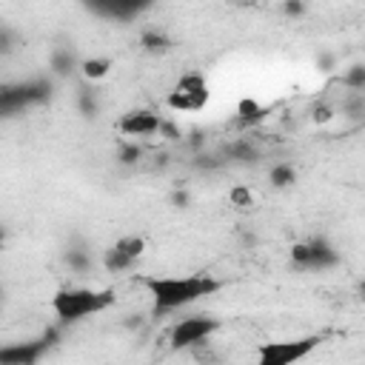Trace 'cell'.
Returning a JSON list of instances; mask_svg holds the SVG:
<instances>
[{
	"label": "cell",
	"instance_id": "cell-9",
	"mask_svg": "<svg viewBox=\"0 0 365 365\" xmlns=\"http://www.w3.org/2000/svg\"><path fill=\"white\" fill-rule=\"evenodd\" d=\"M160 123H163L160 114H154L148 108H137V111H128L117 123V128L125 137H154V134H160Z\"/></svg>",
	"mask_w": 365,
	"mask_h": 365
},
{
	"label": "cell",
	"instance_id": "cell-3",
	"mask_svg": "<svg viewBox=\"0 0 365 365\" xmlns=\"http://www.w3.org/2000/svg\"><path fill=\"white\" fill-rule=\"evenodd\" d=\"M325 339H328V334H308V336H297V339L259 342L254 365H297L305 356H311Z\"/></svg>",
	"mask_w": 365,
	"mask_h": 365
},
{
	"label": "cell",
	"instance_id": "cell-22",
	"mask_svg": "<svg viewBox=\"0 0 365 365\" xmlns=\"http://www.w3.org/2000/svg\"><path fill=\"white\" fill-rule=\"evenodd\" d=\"M140 157H143V148H140L137 143H125V145H120V157H117V160H120L123 165H131V163H137Z\"/></svg>",
	"mask_w": 365,
	"mask_h": 365
},
{
	"label": "cell",
	"instance_id": "cell-19",
	"mask_svg": "<svg viewBox=\"0 0 365 365\" xmlns=\"http://www.w3.org/2000/svg\"><path fill=\"white\" fill-rule=\"evenodd\" d=\"M237 114H240V123H242V125H248V123H254V120H259V117H262V108H259V103H257V100H242Z\"/></svg>",
	"mask_w": 365,
	"mask_h": 365
},
{
	"label": "cell",
	"instance_id": "cell-20",
	"mask_svg": "<svg viewBox=\"0 0 365 365\" xmlns=\"http://www.w3.org/2000/svg\"><path fill=\"white\" fill-rule=\"evenodd\" d=\"M225 154L234 157V160H254V157H257V151L251 148L248 140H237V143H231V145L225 148Z\"/></svg>",
	"mask_w": 365,
	"mask_h": 365
},
{
	"label": "cell",
	"instance_id": "cell-11",
	"mask_svg": "<svg viewBox=\"0 0 365 365\" xmlns=\"http://www.w3.org/2000/svg\"><path fill=\"white\" fill-rule=\"evenodd\" d=\"M140 46H143L148 54H165V51L171 48V40H168V34L160 31V29H143Z\"/></svg>",
	"mask_w": 365,
	"mask_h": 365
},
{
	"label": "cell",
	"instance_id": "cell-10",
	"mask_svg": "<svg viewBox=\"0 0 365 365\" xmlns=\"http://www.w3.org/2000/svg\"><path fill=\"white\" fill-rule=\"evenodd\" d=\"M88 9H91L94 14L108 17V20H120V23H125V20L137 17V14L145 9V3H128V0H103V3H91Z\"/></svg>",
	"mask_w": 365,
	"mask_h": 365
},
{
	"label": "cell",
	"instance_id": "cell-21",
	"mask_svg": "<svg viewBox=\"0 0 365 365\" xmlns=\"http://www.w3.org/2000/svg\"><path fill=\"white\" fill-rule=\"evenodd\" d=\"M342 83L348 86V88H354V91H359V88H365V66H351L348 68V74L342 77Z\"/></svg>",
	"mask_w": 365,
	"mask_h": 365
},
{
	"label": "cell",
	"instance_id": "cell-23",
	"mask_svg": "<svg viewBox=\"0 0 365 365\" xmlns=\"http://www.w3.org/2000/svg\"><path fill=\"white\" fill-rule=\"evenodd\" d=\"M14 46H17L14 31H11L9 26H0V54H11V51H14Z\"/></svg>",
	"mask_w": 365,
	"mask_h": 365
},
{
	"label": "cell",
	"instance_id": "cell-7",
	"mask_svg": "<svg viewBox=\"0 0 365 365\" xmlns=\"http://www.w3.org/2000/svg\"><path fill=\"white\" fill-rule=\"evenodd\" d=\"M291 262L297 268H302V271H317V268L322 271V268L336 265L339 262V254H336V248L328 240L317 237L311 242H297L291 248Z\"/></svg>",
	"mask_w": 365,
	"mask_h": 365
},
{
	"label": "cell",
	"instance_id": "cell-2",
	"mask_svg": "<svg viewBox=\"0 0 365 365\" xmlns=\"http://www.w3.org/2000/svg\"><path fill=\"white\" fill-rule=\"evenodd\" d=\"M114 288H60L51 297V311L60 322L71 325L86 317L103 314L114 305Z\"/></svg>",
	"mask_w": 365,
	"mask_h": 365
},
{
	"label": "cell",
	"instance_id": "cell-5",
	"mask_svg": "<svg viewBox=\"0 0 365 365\" xmlns=\"http://www.w3.org/2000/svg\"><path fill=\"white\" fill-rule=\"evenodd\" d=\"M220 319L217 317H208V314H200V317H185L180 322H174V328L168 331V345L171 351H182V348H197L202 342L211 339V334L220 331Z\"/></svg>",
	"mask_w": 365,
	"mask_h": 365
},
{
	"label": "cell",
	"instance_id": "cell-4",
	"mask_svg": "<svg viewBox=\"0 0 365 365\" xmlns=\"http://www.w3.org/2000/svg\"><path fill=\"white\" fill-rule=\"evenodd\" d=\"M51 97V83L43 77L34 80H23V83H3L0 86V120L31 108V106H43Z\"/></svg>",
	"mask_w": 365,
	"mask_h": 365
},
{
	"label": "cell",
	"instance_id": "cell-14",
	"mask_svg": "<svg viewBox=\"0 0 365 365\" xmlns=\"http://www.w3.org/2000/svg\"><path fill=\"white\" fill-rule=\"evenodd\" d=\"M103 265H106V271H108V274H120V271H128V268L134 265V259H131V257H125L120 248H108V251H106V257H103Z\"/></svg>",
	"mask_w": 365,
	"mask_h": 365
},
{
	"label": "cell",
	"instance_id": "cell-26",
	"mask_svg": "<svg viewBox=\"0 0 365 365\" xmlns=\"http://www.w3.org/2000/svg\"><path fill=\"white\" fill-rule=\"evenodd\" d=\"M331 117H334V111H331L328 106H317V108H314V120H317V123H328Z\"/></svg>",
	"mask_w": 365,
	"mask_h": 365
},
{
	"label": "cell",
	"instance_id": "cell-6",
	"mask_svg": "<svg viewBox=\"0 0 365 365\" xmlns=\"http://www.w3.org/2000/svg\"><path fill=\"white\" fill-rule=\"evenodd\" d=\"M57 339H60V334L54 328H48L34 339L0 345V365H37L57 345Z\"/></svg>",
	"mask_w": 365,
	"mask_h": 365
},
{
	"label": "cell",
	"instance_id": "cell-30",
	"mask_svg": "<svg viewBox=\"0 0 365 365\" xmlns=\"http://www.w3.org/2000/svg\"><path fill=\"white\" fill-rule=\"evenodd\" d=\"M3 237H6V234H3V228H0V245H3Z\"/></svg>",
	"mask_w": 365,
	"mask_h": 365
},
{
	"label": "cell",
	"instance_id": "cell-1",
	"mask_svg": "<svg viewBox=\"0 0 365 365\" xmlns=\"http://www.w3.org/2000/svg\"><path fill=\"white\" fill-rule=\"evenodd\" d=\"M143 288L154 299V314H171L177 308H185L202 297H211L222 288V279H214L208 274H188V277H140Z\"/></svg>",
	"mask_w": 365,
	"mask_h": 365
},
{
	"label": "cell",
	"instance_id": "cell-28",
	"mask_svg": "<svg viewBox=\"0 0 365 365\" xmlns=\"http://www.w3.org/2000/svg\"><path fill=\"white\" fill-rule=\"evenodd\" d=\"M188 145H191V148H200V145H202V134H200V131H191Z\"/></svg>",
	"mask_w": 365,
	"mask_h": 365
},
{
	"label": "cell",
	"instance_id": "cell-15",
	"mask_svg": "<svg viewBox=\"0 0 365 365\" xmlns=\"http://www.w3.org/2000/svg\"><path fill=\"white\" fill-rule=\"evenodd\" d=\"M114 248H120L125 257H131V259L137 262V257L145 251V240H143V237H137V234H131V237L117 240V242H114Z\"/></svg>",
	"mask_w": 365,
	"mask_h": 365
},
{
	"label": "cell",
	"instance_id": "cell-29",
	"mask_svg": "<svg viewBox=\"0 0 365 365\" xmlns=\"http://www.w3.org/2000/svg\"><path fill=\"white\" fill-rule=\"evenodd\" d=\"M174 202H177V205L182 208V205L188 202V194H185V191H174Z\"/></svg>",
	"mask_w": 365,
	"mask_h": 365
},
{
	"label": "cell",
	"instance_id": "cell-18",
	"mask_svg": "<svg viewBox=\"0 0 365 365\" xmlns=\"http://www.w3.org/2000/svg\"><path fill=\"white\" fill-rule=\"evenodd\" d=\"M294 180H297V174H294V168H291V165L279 163V165H274V168H271V182H274L277 188H285V185H291Z\"/></svg>",
	"mask_w": 365,
	"mask_h": 365
},
{
	"label": "cell",
	"instance_id": "cell-13",
	"mask_svg": "<svg viewBox=\"0 0 365 365\" xmlns=\"http://www.w3.org/2000/svg\"><path fill=\"white\" fill-rule=\"evenodd\" d=\"M74 68H77L74 51H71V48H54V54H51V71H54L57 77H66V74L74 71Z\"/></svg>",
	"mask_w": 365,
	"mask_h": 365
},
{
	"label": "cell",
	"instance_id": "cell-16",
	"mask_svg": "<svg viewBox=\"0 0 365 365\" xmlns=\"http://www.w3.org/2000/svg\"><path fill=\"white\" fill-rule=\"evenodd\" d=\"M66 265L71 271H77V274H86L91 268V257L83 248H71V251H66Z\"/></svg>",
	"mask_w": 365,
	"mask_h": 365
},
{
	"label": "cell",
	"instance_id": "cell-8",
	"mask_svg": "<svg viewBox=\"0 0 365 365\" xmlns=\"http://www.w3.org/2000/svg\"><path fill=\"white\" fill-rule=\"evenodd\" d=\"M205 100H208V86H205L202 74L191 71V74H185V77L177 83V88L168 94L165 103H168V108H174V111H197V108L205 106Z\"/></svg>",
	"mask_w": 365,
	"mask_h": 365
},
{
	"label": "cell",
	"instance_id": "cell-24",
	"mask_svg": "<svg viewBox=\"0 0 365 365\" xmlns=\"http://www.w3.org/2000/svg\"><path fill=\"white\" fill-rule=\"evenodd\" d=\"M231 202H234V205H242V208L251 205V191H248V188H234V191H231Z\"/></svg>",
	"mask_w": 365,
	"mask_h": 365
},
{
	"label": "cell",
	"instance_id": "cell-17",
	"mask_svg": "<svg viewBox=\"0 0 365 365\" xmlns=\"http://www.w3.org/2000/svg\"><path fill=\"white\" fill-rule=\"evenodd\" d=\"M77 103H80V111H83L86 117H94V114H97V97H94V88H88V86H80Z\"/></svg>",
	"mask_w": 365,
	"mask_h": 365
},
{
	"label": "cell",
	"instance_id": "cell-12",
	"mask_svg": "<svg viewBox=\"0 0 365 365\" xmlns=\"http://www.w3.org/2000/svg\"><path fill=\"white\" fill-rule=\"evenodd\" d=\"M80 71H83V77H86L88 83L103 80V77L111 71V60H108V57H91V60H83V63H80Z\"/></svg>",
	"mask_w": 365,
	"mask_h": 365
},
{
	"label": "cell",
	"instance_id": "cell-27",
	"mask_svg": "<svg viewBox=\"0 0 365 365\" xmlns=\"http://www.w3.org/2000/svg\"><path fill=\"white\" fill-rule=\"evenodd\" d=\"M285 11H288V14H302L305 6H302V3H285Z\"/></svg>",
	"mask_w": 365,
	"mask_h": 365
},
{
	"label": "cell",
	"instance_id": "cell-25",
	"mask_svg": "<svg viewBox=\"0 0 365 365\" xmlns=\"http://www.w3.org/2000/svg\"><path fill=\"white\" fill-rule=\"evenodd\" d=\"M160 134H165L168 140H180V137H182V134L177 131V125H174V123H168V120H163V123H160Z\"/></svg>",
	"mask_w": 365,
	"mask_h": 365
}]
</instances>
